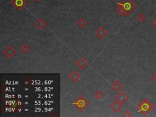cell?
I'll list each match as a JSON object with an SVG mask.
<instances>
[{
  "mask_svg": "<svg viewBox=\"0 0 156 117\" xmlns=\"http://www.w3.org/2000/svg\"><path fill=\"white\" fill-rule=\"evenodd\" d=\"M154 108V105L146 98H144L136 106L137 111L139 113H142L144 116H147Z\"/></svg>",
  "mask_w": 156,
  "mask_h": 117,
  "instance_id": "1",
  "label": "cell"
},
{
  "mask_svg": "<svg viewBox=\"0 0 156 117\" xmlns=\"http://www.w3.org/2000/svg\"><path fill=\"white\" fill-rule=\"evenodd\" d=\"M121 6L126 12V16L131 14L137 7V5L133 2L132 0H122L121 2L118 3Z\"/></svg>",
  "mask_w": 156,
  "mask_h": 117,
  "instance_id": "2",
  "label": "cell"
},
{
  "mask_svg": "<svg viewBox=\"0 0 156 117\" xmlns=\"http://www.w3.org/2000/svg\"><path fill=\"white\" fill-rule=\"evenodd\" d=\"M72 105L79 110V112H82L89 105V102L82 96H79L76 99L74 102H73Z\"/></svg>",
  "mask_w": 156,
  "mask_h": 117,
  "instance_id": "3",
  "label": "cell"
},
{
  "mask_svg": "<svg viewBox=\"0 0 156 117\" xmlns=\"http://www.w3.org/2000/svg\"><path fill=\"white\" fill-rule=\"evenodd\" d=\"M3 53L7 59H11L16 54V51L11 45H9L3 50Z\"/></svg>",
  "mask_w": 156,
  "mask_h": 117,
  "instance_id": "4",
  "label": "cell"
},
{
  "mask_svg": "<svg viewBox=\"0 0 156 117\" xmlns=\"http://www.w3.org/2000/svg\"><path fill=\"white\" fill-rule=\"evenodd\" d=\"M95 32L96 35L100 39H102L104 38V37L107 35V34H108L107 31L104 28V27L102 26H100L96 30H95Z\"/></svg>",
  "mask_w": 156,
  "mask_h": 117,
  "instance_id": "5",
  "label": "cell"
},
{
  "mask_svg": "<svg viewBox=\"0 0 156 117\" xmlns=\"http://www.w3.org/2000/svg\"><path fill=\"white\" fill-rule=\"evenodd\" d=\"M11 3L18 11H21L27 4L26 0H12Z\"/></svg>",
  "mask_w": 156,
  "mask_h": 117,
  "instance_id": "6",
  "label": "cell"
},
{
  "mask_svg": "<svg viewBox=\"0 0 156 117\" xmlns=\"http://www.w3.org/2000/svg\"><path fill=\"white\" fill-rule=\"evenodd\" d=\"M76 65L80 69H84L89 64V62L83 57H81L75 62Z\"/></svg>",
  "mask_w": 156,
  "mask_h": 117,
  "instance_id": "7",
  "label": "cell"
},
{
  "mask_svg": "<svg viewBox=\"0 0 156 117\" xmlns=\"http://www.w3.org/2000/svg\"><path fill=\"white\" fill-rule=\"evenodd\" d=\"M115 99L117 101L123 104L128 100V96L123 92H120L119 93H118L115 96Z\"/></svg>",
  "mask_w": 156,
  "mask_h": 117,
  "instance_id": "8",
  "label": "cell"
},
{
  "mask_svg": "<svg viewBox=\"0 0 156 117\" xmlns=\"http://www.w3.org/2000/svg\"><path fill=\"white\" fill-rule=\"evenodd\" d=\"M81 75L79 74L77 71H73L70 74L68 75V78H69L74 84H76L77 81L81 79Z\"/></svg>",
  "mask_w": 156,
  "mask_h": 117,
  "instance_id": "9",
  "label": "cell"
},
{
  "mask_svg": "<svg viewBox=\"0 0 156 117\" xmlns=\"http://www.w3.org/2000/svg\"><path fill=\"white\" fill-rule=\"evenodd\" d=\"M35 24L39 29H40V30H43V29L47 26L48 23H47V22L43 18H40L38 19L36 21Z\"/></svg>",
  "mask_w": 156,
  "mask_h": 117,
  "instance_id": "10",
  "label": "cell"
},
{
  "mask_svg": "<svg viewBox=\"0 0 156 117\" xmlns=\"http://www.w3.org/2000/svg\"><path fill=\"white\" fill-rule=\"evenodd\" d=\"M110 108H111L112 111L115 112V113H117V112L120 111L121 109L123 108V104L115 100V101L110 105Z\"/></svg>",
  "mask_w": 156,
  "mask_h": 117,
  "instance_id": "11",
  "label": "cell"
},
{
  "mask_svg": "<svg viewBox=\"0 0 156 117\" xmlns=\"http://www.w3.org/2000/svg\"><path fill=\"white\" fill-rule=\"evenodd\" d=\"M123 85H122V84L118 80L115 81L112 84L111 87L115 91H116V92H119V91L121 90V89L123 88Z\"/></svg>",
  "mask_w": 156,
  "mask_h": 117,
  "instance_id": "12",
  "label": "cell"
},
{
  "mask_svg": "<svg viewBox=\"0 0 156 117\" xmlns=\"http://www.w3.org/2000/svg\"><path fill=\"white\" fill-rule=\"evenodd\" d=\"M31 48L29 47V46L26 45V44H24L22 46L20 47V51L22 52V53H23L24 54H27V53L30 51Z\"/></svg>",
  "mask_w": 156,
  "mask_h": 117,
  "instance_id": "13",
  "label": "cell"
},
{
  "mask_svg": "<svg viewBox=\"0 0 156 117\" xmlns=\"http://www.w3.org/2000/svg\"><path fill=\"white\" fill-rule=\"evenodd\" d=\"M118 5V7L116 9V12L120 16H123L126 15V12H125L124 9H123V7L121 6H120V4H117Z\"/></svg>",
  "mask_w": 156,
  "mask_h": 117,
  "instance_id": "14",
  "label": "cell"
},
{
  "mask_svg": "<svg viewBox=\"0 0 156 117\" xmlns=\"http://www.w3.org/2000/svg\"><path fill=\"white\" fill-rule=\"evenodd\" d=\"M77 24L78 26L79 27H81V28H84V27H85L86 25H87V22L85 20V19L81 18L79 19V20H78Z\"/></svg>",
  "mask_w": 156,
  "mask_h": 117,
  "instance_id": "15",
  "label": "cell"
},
{
  "mask_svg": "<svg viewBox=\"0 0 156 117\" xmlns=\"http://www.w3.org/2000/svg\"><path fill=\"white\" fill-rule=\"evenodd\" d=\"M146 18V15L142 13H140V14H138L137 16H136V20L137 21L140 23H143L145 21V20Z\"/></svg>",
  "mask_w": 156,
  "mask_h": 117,
  "instance_id": "16",
  "label": "cell"
},
{
  "mask_svg": "<svg viewBox=\"0 0 156 117\" xmlns=\"http://www.w3.org/2000/svg\"><path fill=\"white\" fill-rule=\"evenodd\" d=\"M94 96H95L97 100H101L104 96V93L101 91L98 90L94 94Z\"/></svg>",
  "mask_w": 156,
  "mask_h": 117,
  "instance_id": "17",
  "label": "cell"
},
{
  "mask_svg": "<svg viewBox=\"0 0 156 117\" xmlns=\"http://www.w3.org/2000/svg\"><path fill=\"white\" fill-rule=\"evenodd\" d=\"M122 116L123 117H131L132 116V113L129 110H126L123 112V114H122Z\"/></svg>",
  "mask_w": 156,
  "mask_h": 117,
  "instance_id": "18",
  "label": "cell"
},
{
  "mask_svg": "<svg viewBox=\"0 0 156 117\" xmlns=\"http://www.w3.org/2000/svg\"><path fill=\"white\" fill-rule=\"evenodd\" d=\"M151 79H152V80L156 84V72L154 73V74H152V76H151Z\"/></svg>",
  "mask_w": 156,
  "mask_h": 117,
  "instance_id": "19",
  "label": "cell"
},
{
  "mask_svg": "<svg viewBox=\"0 0 156 117\" xmlns=\"http://www.w3.org/2000/svg\"><path fill=\"white\" fill-rule=\"evenodd\" d=\"M151 25L154 27H156V18H154L153 20L151 22Z\"/></svg>",
  "mask_w": 156,
  "mask_h": 117,
  "instance_id": "20",
  "label": "cell"
},
{
  "mask_svg": "<svg viewBox=\"0 0 156 117\" xmlns=\"http://www.w3.org/2000/svg\"><path fill=\"white\" fill-rule=\"evenodd\" d=\"M34 1H35V2H38V1H40V0H34Z\"/></svg>",
  "mask_w": 156,
  "mask_h": 117,
  "instance_id": "21",
  "label": "cell"
}]
</instances>
